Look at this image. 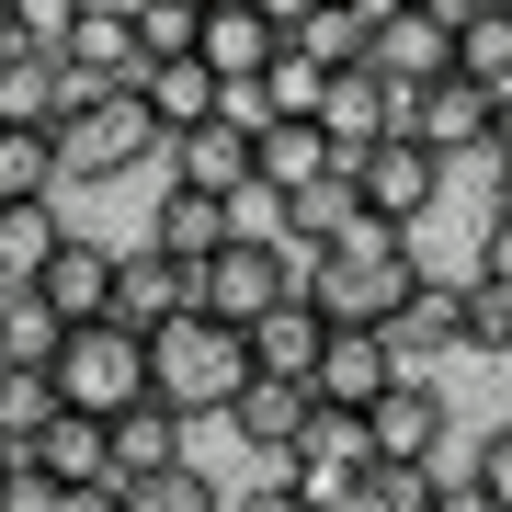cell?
<instances>
[{
    "instance_id": "25",
    "label": "cell",
    "mask_w": 512,
    "mask_h": 512,
    "mask_svg": "<svg viewBox=\"0 0 512 512\" xmlns=\"http://www.w3.org/2000/svg\"><path fill=\"white\" fill-rule=\"evenodd\" d=\"M57 239H69L57 205H0V296H35V274L57 262Z\"/></svg>"
},
{
    "instance_id": "23",
    "label": "cell",
    "mask_w": 512,
    "mask_h": 512,
    "mask_svg": "<svg viewBox=\"0 0 512 512\" xmlns=\"http://www.w3.org/2000/svg\"><path fill=\"white\" fill-rule=\"evenodd\" d=\"M251 183H274V194H319V183H342V148H330L319 126H262V137H251Z\"/></svg>"
},
{
    "instance_id": "7",
    "label": "cell",
    "mask_w": 512,
    "mask_h": 512,
    "mask_svg": "<svg viewBox=\"0 0 512 512\" xmlns=\"http://www.w3.org/2000/svg\"><path fill=\"white\" fill-rule=\"evenodd\" d=\"M376 342L399 353V376H444V365L467 353V274H421Z\"/></svg>"
},
{
    "instance_id": "41",
    "label": "cell",
    "mask_w": 512,
    "mask_h": 512,
    "mask_svg": "<svg viewBox=\"0 0 512 512\" xmlns=\"http://www.w3.org/2000/svg\"><path fill=\"white\" fill-rule=\"evenodd\" d=\"M251 12H262V23H274V35H296V23H308V12H319V0H251Z\"/></svg>"
},
{
    "instance_id": "33",
    "label": "cell",
    "mask_w": 512,
    "mask_h": 512,
    "mask_svg": "<svg viewBox=\"0 0 512 512\" xmlns=\"http://www.w3.org/2000/svg\"><path fill=\"white\" fill-rule=\"evenodd\" d=\"M467 353L512 365V285H490V274H467Z\"/></svg>"
},
{
    "instance_id": "3",
    "label": "cell",
    "mask_w": 512,
    "mask_h": 512,
    "mask_svg": "<svg viewBox=\"0 0 512 512\" xmlns=\"http://www.w3.org/2000/svg\"><path fill=\"white\" fill-rule=\"evenodd\" d=\"M296 274H308V308L330 330H387L399 296L433 274V262H421V239H399V251H330V262H296Z\"/></svg>"
},
{
    "instance_id": "38",
    "label": "cell",
    "mask_w": 512,
    "mask_h": 512,
    "mask_svg": "<svg viewBox=\"0 0 512 512\" xmlns=\"http://www.w3.org/2000/svg\"><path fill=\"white\" fill-rule=\"evenodd\" d=\"M0 512H57V478H46L35 456H23V478H12V490H0Z\"/></svg>"
},
{
    "instance_id": "43",
    "label": "cell",
    "mask_w": 512,
    "mask_h": 512,
    "mask_svg": "<svg viewBox=\"0 0 512 512\" xmlns=\"http://www.w3.org/2000/svg\"><path fill=\"white\" fill-rule=\"evenodd\" d=\"M444 12H456V23H478V12H512V0H444Z\"/></svg>"
},
{
    "instance_id": "31",
    "label": "cell",
    "mask_w": 512,
    "mask_h": 512,
    "mask_svg": "<svg viewBox=\"0 0 512 512\" xmlns=\"http://www.w3.org/2000/svg\"><path fill=\"white\" fill-rule=\"evenodd\" d=\"M126 12H137L148 69H160V57H194V35H205V12H194V0H126Z\"/></svg>"
},
{
    "instance_id": "35",
    "label": "cell",
    "mask_w": 512,
    "mask_h": 512,
    "mask_svg": "<svg viewBox=\"0 0 512 512\" xmlns=\"http://www.w3.org/2000/svg\"><path fill=\"white\" fill-rule=\"evenodd\" d=\"M467 478H478V490H490V501L512 512V410L490 421V433H467Z\"/></svg>"
},
{
    "instance_id": "42",
    "label": "cell",
    "mask_w": 512,
    "mask_h": 512,
    "mask_svg": "<svg viewBox=\"0 0 512 512\" xmlns=\"http://www.w3.org/2000/svg\"><path fill=\"white\" fill-rule=\"evenodd\" d=\"M490 217H501V228H512V171H490Z\"/></svg>"
},
{
    "instance_id": "27",
    "label": "cell",
    "mask_w": 512,
    "mask_h": 512,
    "mask_svg": "<svg viewBox=\"0 0 512 512\" xmlns=\"http://www.w3.org/2000/svg\"><path fill=\"white\" fill-rule=\"evenodd\" d=\"M57 342H69V330H57L35 296H0V376H57Z\"/></svg>"
},
{
    "instance_id": "4",
    "label": "cell",
    "mask_w": 512,
    "mask_h": 512,
    "mask_svg": "<svg viewBox=\"0 0 512 512\" xmlns=\"http://www.w3.org/2000/svg\"><path fill=\"white\" fill-rule=\"evenodd\" d=\"M148 399V342L126 319H92L57 342V410H92V421H126Z\"/></svg>"
},
{
    "instance_id": "17",
    "label": "cell",
    "mask_w": 512,
    "mask_h": 512,
    "mask_svg": "<svg viewBox=\"0 0 512 512\" xmlns=\"http://www.w3.org/2000/svg\"><path fill=\"white\" fill-rule=\"evenodd\" d=\"M319 137L342 148V171H353V160H365L376 137H399V92H387L376 69H342V80L319 92Z\"/></svg>"
},
{
    "instance_id": "21",
    "label": "cell",
    "mask_w": 512,
    "mask_h": 512,
    "mask_svg": "<svg viewBox=\"0 0 512 512\" xmlns=\"http://www.w3.org/2000/svg\"><path fill=\"white\" fill-rule=\"evenodd\" d=\"M137 239L205 274V262L228 251V205H217V194H183V183H160V194H148V228H137Z\"/></svg>"
},
{
    "instance_id": "30",
    "label": "cell",
    "mask_w": 512,
    "mask_h": 512,
    "mask_svg": "<svg viewBox=\"0 0 512 512\" xmlns=\"http://www.w3.org/2000/svg\"><path fill=\"white\" fill-rule=\"evenodd\" d=\"M126 512H228V478H205V467H171V478H137Z\"/></svg>"
},
{
    "instance_id": "1",
    "label": "cell",
    "mask_w": 512,
    "mask_h": 512,
    "mask_svg": "<svg viewBox=\"0 0 512 512\" xmlns=\"http://www.w3.org/2000/svg\"><path fill=\"white\" fill-rule=\"evenodd\" d=\"M239 387H251V342H239L228 319L194 308V319L148 330V399H160V410H183V421H228Z\"/></svg>"
},
{
    "instance_id": "5",
    "label": "cell",
    "mask_w": 512,
    "mask_h": 512,
    "mask_svg": "<svg viewBox=\"0 0 512 512\" xmlns=\"http://www.w3.org/2000/svg\"><path fill=\"white\" fill-rule=\"evenodd\" d=\"M342 183L365 194V217H387L399 239H421V228H433V205H444V183H456V171H444V160H433L421 137H376L365 160L342 171Z\"/></svg>"
},
{
    "instance_id": "47",
    "label": "cell",
    "mask_w": 512,
    "mask_h": 512,
    "mask_svg": "<svg viewBox=\"0 0 512 512\" xmlns=\"http://www.w3.org/2000/svg\"><path fill=\"white\" fill-rule=\"evenodd\" d=\"M194 12H217V0H194Z\"/></svg>"
},
{
    "instance_id": "10",
    "label": "cell",
    "mask_w": 512,
    "mask_h": 512,
    "mask_svg": "<svg viewBox=\"0 0 512 512\" xmlns=\"http://www.w3.org/2000/svg\"><path fill=\"white\" fill-rule=\"evenodd\" d=\"M296 285H308V274H296V251H251V239H228V251L194 274V308L228 319V330H251L262 308H285Z\"/></svg>"
},
{
    "instance_id": "15",
    "label": "cell",
    "mask_w": 512,
    "mask_h": 512,
    "mask_svg": "<svg viewBox=\"0 0 512 512\" xmlns=\"http://www.w3.org/2000/svg\"><path fill=\"white\" fill-rule=\"evenodd\" d=\"M387 387H399V353H387L376 330H330V353H319L308 399H319V410H376Z\"/></svg>"
},
{
    "instance_id": "18",
    "label": "cell",
    "mask_w": 512,
    "mask_h": 512,
    "mask_svg": "<svg viewBox=\"0 0 512 512\" xmlns=\"http://www.w3.org/2000/svg\"><path fill=\"white\" fill-rule=\"evenodd\" d=\"M160 183H183V194H239V183H251V126H228V114H217V126H194V137H171L160 148Z\"/></svg>"
},
{
    "instance_id": "28",
    "label": "cell",
    "mask_w": 512,
    "mask_h": 512,
    "mask_svg": "<svg viewBox=\"0 0 512 512\" xmlns=\"http://www.w3.org/2000/svg\"><path fill=\"white\" fill-rule=\"evenodd\" d=\"M456 80L467 92H512V12H478V23H456Z\"/></svg>"
},
{
    "instance_id": "16",
    "label": "cell",
    "mask_w": 512,
    "mask_h": 512,
    "mask_svg": "<svg viewBox=\"0 0 512 512\" xmlns=\"http://www.w3.org/2000/svg\"><path fill=\"white\" fill-rule=\"evenodd\" d=\"M114 433V490H137V478H171V467H194V421L183 410H160V399H137L126 421H103Z\"/></svg>"
},
{
    "instance_id": "39",
    "label": "cell",
    "mask_w": 512,
    "mask_h": 512,
    "mask_svg": "<svg viewBox=\"0 0 512 512\" xmlns=\"http://www.w3.org/2000/svg\"><path fill=\"white\" fill-rule=\"evenodd\" d=\"M57 512H126V490H114V478L103 490H57Z\"/></svg>"
},
{
    "instance_id": "34",
    "label": "cell",
    "mask_w": 512,
    "mask_h": 512,
    "mask_svg": "<svg viewBox=\"0 0 512 512\" xmlns=\"http://www.w3.org/2000/svg\"><path fill=\"white\" fill-rule=\"evenodd\" d=\"M0 12H12V46H46V57H57V46H69V23L92 12V0H0Z\"/></svg>"
},
{
    "instance_id": "29",
    "label": "cell",
    "mask_w": 512,
    "mask_h": 512,
    "mask_svg": "<svg viewBox=\"0 0 512 512\" xmlns=\"http://www.w3.org/2000/svg\"><path fill=\"white\" fill-rule=\"evenodd\" d=\"M285 46L308 57V69H330V80H342V69H365V12H330V0H319V12L296 23Z\"/></svg>"
},
{
    "instance_id": "14",
    "label": "cell",
    "mask_w": 512,
    "mask_h": 512,
    "mask_svg": "<svg viewBox=\"0 0 512 512\" xmlns=\"http://www.w3.org/2000/svg\"><path fill=\"white\" fill-rule=\"evenodd\" d=\"M194 57L217 69V92H251V80L285 57V35L251 12V0H217V12H205V35H194Z\"/></svg>"
},
{
    "instance_id": "26",
    "label": "cell",
    "mask_w": 512,
    "mask_h": 512,
    "mask_svg": "<svg viewBox=\"0 0 512 512\" xmlns=\"http://www.w3.org/2000/svg\"><path fill=\"white\" fill-rule=\"evenodd\" d=\"M0 205H57V137L0 126Z\"/></svg>"
},
{
    "instance_id": "32",
    "label": "cell",
    "mask_w": 512,
    "mask_h": 512,
    "mask_svg": "<svg viewBox=\"0 0 512 512\" xmlns=\"http://www.w3.org/2000/svg\"><path fill=\"white\" fill-rule=\"evenodd\" d=\"M57 421V376H0V444L35 456V433Z\"/></svg>"
},
{
    "instance_id": "46",
    "label": "cell",
    "mask_w": 512,
    "mask_h": 512,
    "mask_svg": "<svg viewBox=\"0 0 512 512\" xmlns=\"http://www.w3.org/2000/svg\"><path fill=\"white\" fill-rule=\"evenodd\" d=\"M0 57H12V12H0Z\"/></svg>"
},
{
    "instance_id": "2",
    "label": "cell",
    "mask_w": 512,
    "mask_h": 512,
    "mask_svg": "<svg viewBox=\"0 0 512 512\" xmlns=\"http://www.w3.org/2000/svg\"><path fill=\"white\" fill-rule=\"evenodd\" d=\"M160 126H148L137 92H80L69 126H57V194H92V183H137L148 160H160Z\"/></svg>"
},
{
    "instance_id": "24",
    "label": "cell",
    "mask_w": 512,
    "mask_h": 512,
    "mask_svg": "<svg viewBox=\"0 0 512 512\" xmlns=\"http://www.w3.org/2000/svg\"><path fill=\"white\" fill-rule=\"evenodd\" d=\"M35 467L57 478V490H103V478H114V433H103L92 410H57L46 433H35Z\"/></svg>"
},
{
    "instance_id": "37",
    "label": "cell",
    "mask_w": 512,
    "mask_h": 512,
    "mask_svg": "<svg viewBox=\"0 0 512 512\" xmlns=\"http://www.w3.org/2000/svg\"><path fill=\"white\" fill-rule=\"evenodd\" d=\"M228 512H308V501H296L274 467H262V478H239V490H228Z\"/></svg>"
},
{
    "instance_id": "44",
    "label": "cell",
    "mask_w": 512,
    "mask_h": 512,
    "mask_svg": "<svg viewBox=\"0 0 512 512\" xmlns=\"http://www.w3.org/2000/svg\"><path fill=\"white\" fill-rule=\"evenodd\" d=\"M12 478H23V444H0V490H12Z\"/></svg>"
},
{
    "instance_id": "19",
    "label": "cell",
    "mask_w": 512,
    "mask_h": 512,
    "mask_svg": "<svg viewBox=\"0 0 512 512\" xmlns=\"http://www.w3.org/2000/svg\"><path fill=\"white\" fill-rule=\"evenodd\" d=\"M69 103H80V80H69V57H46V46H12L0 57V126H69Z\"/></svg>"
},
{
    "instance_id": "22",
    "label": "cell",
    "mask_w": 512,
    "mask_h": 512,
    "mask_svg": "<svg viewBox=\"0 0 512 512\" xmlns=\"http://www.w3.org/2000/svg\"><path fill=\"white\" fill-rule=\"evenodd\" d=\"M308 410H319L308 387H274V376H251V387H239V410H228V433L251 444L262 467H285V456H296V433H308Z\"/></svg>"
},
{
    "instance_id": "40",
    "label": "cell",
    "mask_w": 512,
    "mask_h": 512,
    "mask_svg": "<svg viewBox=\"0 0 512 512\" xmlns=\"http://www.w3.org/2000/svg\"><path fill=\"white\" fill-rule=\"evenodd\" d=\"M490 171H512V92L490 103Z\"/></svg>"
},
{
    "instance_id": "6",
    "label": "cell",
    "mask_w": 512,
    "mask_h": 512,
    "mask_svg": "<svg viewBox=\"0 0 512 512\" xmlns=\"http://www.w3.org/2000/svg\"><path fill=\"white\" fill-rule=\"evenodd\" d=\"M365 433H376V467H456V399H444V376H399L365 410Z\"/></svg>"
},
{
    "instance_id": "45",
    "label": "cell",
    "mask_w": 512,
    "mask_h": 512,
    "mask_svg": "<svg viewBox=\"0 0 512 512\" xmlns=\"http://www.w3.org/2000/svg\"><path fill=\"white\" fill-rule=\"evenodd\" d=\"M330 12H365V23H376V12H387V0H330Z\"/></svg>"
},
{
    "instance_id": "8",
    "label": "cell",
    "mask_w": 512,
    "mask_h": 512,
    "mask_svg": "<svg viewBox=\"0 0 512 512\" xmlns=\"http://www.w3.org/2000/svg\"><path fill=\"white\" fill-rule=\"evenodd\" d=\"M365 69L387 92H433V80H456V12H376L365 23Z\"/></svg>"
},
{
    "instance_id": "12",
    "label": "cell",
    "mask_w": 512,
    "mask_h": 512,
    "mask_svg": "<svg viewBox=\"0 0 512 512\" xmlns=\"http://www.w3.org/2000/svg\"><path fill=\"white\" fill-rule=\"evenodd\" d=\"M239 342H251V376H274V387H308V376H319V353H330V319L308 308V285H296L285 308H262L251 330H239Z\"/></svg>"
},
{
    "instance_id": "11",
    "label": "cell",
    "mask_w": 512,
    "mask_h": 512,
    "mask_svg": "<svg viewBox=\"0 0 512 512\" xmlns=\"http://www.w3.org/2000/svg\"><path fill=\"white\" fill-rule=\"evenodd\" d=\"M399 137H421L444 171H490V92H467V80H433V92L399 103Z\"/></svg>"
},
{
    "instance_id": "36",
    "label": "cell",
    "mask_w": 512,
    "mask_h": 512,
    "mask_svg": "<svg viewBox=\"0 0 512 512\" xmlns=\"http://www.w3.org/2000/svg\"><path fill=\"white\" fill-rule=\"evenodd\" d=\"M456 274H490V285H512V228H501V217H490V228H478V251L456 262Z\"/></svg>"
},
{
    "instance_id": "13",
    "label": "cell",
    "mask_w": 512,
    "mask_h": 512,
    "mask_svg": "<svg viewBox=\"0 0 512 512\" xmlns=\"http://www.w3.org/2000/svg\"><path fill=\"white\" fill-rule=\"evenodd\" d=\"M114 319L137 330H171V319H194V262H171V251H148V239H126V274H114Z\"/></svg>"
},
{
    "instance_id": "20",
    "label": "cell",
    "mask_w": 512,
    "mask_h": 512,
    "mask_svg": "<svg viewBox=\"0 0 512 512\" xmlns=\"http://www.w3.org/2000/svg\"><path fill=\"white\" fill-rule=\"evenodd\" d=\"M137 103H148V126H160V137H194V126H217V114H228V92H217L205 57H160V69H137Z\"/></svg>"
},
{
    "instance_id": "9",
    "label": "cell",
    "mask_w": 512,
    "mask_h": 512,
    "mask_svg": "<svg viewBox=\"0 0 512 512\" xmlns=\"http://www.w3.org/2000/svg\"><path fill=\"white\" fill-rule=\"evenodd\" d=\"M114 274H126V239L69 228V239H57V262L35 274V308H46L57 330H92V319H114Z\"/></svg>"
}]
</instances>
